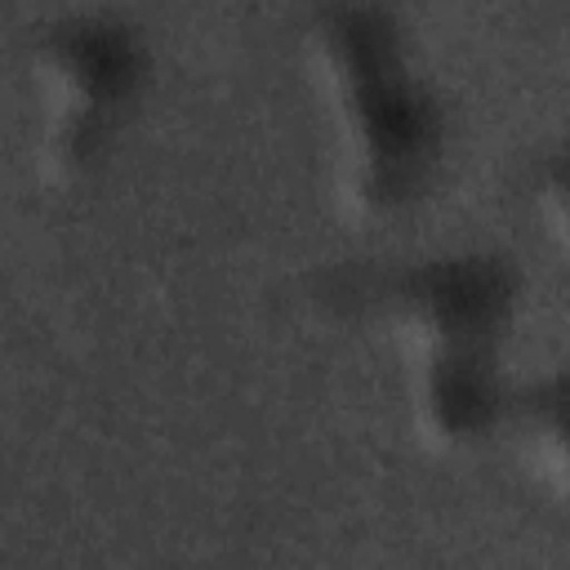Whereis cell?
<instances>
[{
    "instance_id": "obj_1",
    "label": "cell",
    "mask_w": 570,
    "mask_h": 570,
    "mask_svg": "<svg viewBox=\"0 0 570 570\" xmlns=\"http://www.w3.org/2000/svg\"><path fill=\"white\" fill-rule=\"evenodd\" d=\"M365 285H374L414 334L423 356L428 428L450 441L490 432L508 414L512 396L494 374L499 334L517 298L512 263L485 249L436 254L379 272Z\"/></svg>"
},
{
    "instance_id": "obj_2",
    "label": "cell",
    "mask_w": 570,
    "mask_h": 570,
    "mask_svg": "<svg viewBox=\"0 0 570 570\" xmlns=\"http://www.w3.org/2000/svg\"><path fill=\"white\" fill-rule=\"evenodd\" d=\"M312 45L334 76L352 138V187L365 209L405 205L441 156V102L405 62L396 13L330 4L312 13Z\"/></svg>"
},
{
    "instance_id": "obj_3",
    "label": "cell",
    "mask_w": 570,
    "mask_h": 570,
    "mask_svg": "<svg viewBox=\"0 0 570 570\" xmlns=\"http://www.w3.org/2000/svg\"><path fill=\"white\" fill-rule=\"evenodd\" d=\"M27 53L49 111L45 160L53 169H80L138 94L147 45L111 9H71L31 27Z\"/></svg>"
},
{
    "instance_id": "obj_4",
    "label": "cell",
    "mask_w": 570,
    "mask_h": 570,
    "mask_svg": "<svg viewBox=\"0 0 570 570\" xmlns=\"http://www.w3.org/2000/svg\"><path fill=\"white\" fill-rule=\"evenodd\" d=\"M508 414L530 441L534 463H543L561 485H570V365L539 383L512 387Z\"/></svg>"
},
{
    "instance_id": "obj_5",
    "label": "cell",
    "mask_w": 570,
    "mask_h": 570,
    "mask_svg": "<svg viewBox=\"0 0 570 570\" xmlns=\"http://www.w3.org/2000/svg\"><path fill=\"white\" fill-rule=\"evenodd\" d=\"M539 205L552 232L570 245V142L539 165Z\"/></svg>"
}]
</instances>
